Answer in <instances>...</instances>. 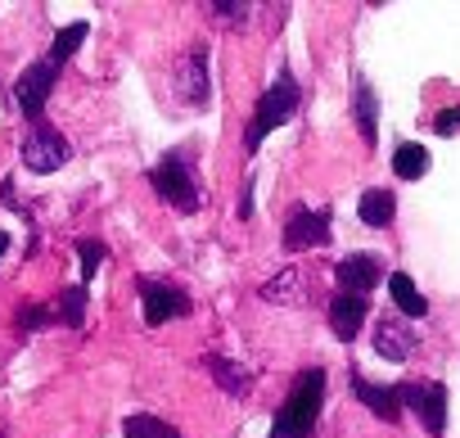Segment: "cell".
<instances>
[{
	"label": "cell",
	"instance_id": "1",
	"mask_svg": "<svg viewBox=\"0 0 460 438\" xmlns=\"http://www.w3.org/2000/svg\"><path fill=\"white\" fill-rule=\"evenodd\" d=\"M321 402H325V371L321 366L298 371V380L289 384L285 402L276 407L271 438H312L316 420H321Z\"/></svg>",
	"mask_w": 460,
	"mask_h": 438
},
{
	"label": "cell",
	"instance_id": "2",
	"mask_svg": "<svg viewBox=\"0 0 460 438\" xmlns=\"http://www.w3.org/2000/svg\"><path fill=\"white\" fill-rule=\"evenodd\" d=\"M298 104H303V86H298V77H294L289 68H285V73H276V82L258 95L253 122H249V131H244V149H249V154H258V149H262V140L298 113Z\"/></svg>",
	"mask_w": 460,
	"mask_h": 438
},
{
	"label": "cell",
	"instance_id": "3",
	"mask_svg": "<svg viewBox=\"0 0 460 438\" xmlns=\"http://www.w3.org/2000/svg\"><path fill=\"white\" fill-rule=\"evenodd\" d=\"M149 185H154V194L163 199V203H172L176 212H199V199H203V190H199V176H194V167H190V154H163L154 167H149Z\"/></svg>",
	"mask_w": 460,
	"mask_h": 438
},
{
	"label": "cell",
	"instance_id": "4",
	"mask_svg": "<svg viewBox=\"0 0 460 438\" xmlns=\"http://www.w3.org/2000/svg\"><path fill=\"white\" fill-rule=\"evenodd\" d=\"M19 158H23V167H28V172H37V176H50V172H59V167L73 158V145H68V136H64L59 127H50V122H37V127L23 136V149H19Z\"/></svg>",
	"mask_w": 460,
	"mask_h": 438
},
{
	"label": "cell",
	"instance_id": "5",
	"mask_svg": "<svg viewBox=\"0 0 460 438\" xmlns=\"http://www.w3.org/2000/svg\"><path fill=\"white\" fill-rule=\"evenodd\" d=\"M280 245L289 254H303V249H316V245H330V208H312V203H294L285 227H280Z\"/></svg>",
	"mask_w": 460,
	"mask_h": 438
},
{
	"label": "cell",
	"instance_id": "6",
	"mask_svg": "<svg viewBox=\"0 0 460 438\" xmlns=\"http://www.w3.org/2000/svg\"><path fill=\"white\" fill-rule=\"evenodd\" d=\"M59 64H50V59H37L32 68H23V77L14 82V104H19V113L37 127V122H46V100H50V91H55V82H59Z\"/></svg>",
	"mask_w": 460,
	"mask_h": 438
},
{
	"label": "cell",
	"instance_id": "7",
	"mask_svg": "<svg viewBox=\"0 0 460 438\" xmlns=\"http://www.w3.org/2000/svg\"><path fill=\"white\" fill-rule=\"evenodd\" d=\"M402 407L420 416L429 438L447 434V384H438V380H406L402 384Z\"/></svg>",
	"mask_w": 460,
	"mask_h": 438
},
{
	"label": "cell",
	"instance_id": "8",
	"mask_svg": "<svg viewBox=\"0 0 460 438\" xmlns=\"http://www.w3.org/2000/svg\"><path fill=\"white\" fill-rule=\"evenodd\" d=\"M140 303H145V326H167L176 317H190V294L167 285V281H154V276H140Z\"/></svg>",
	"mask_w": 460,
	"mask_h": 438
},
{
	"label": "cell",
	"instance_id": "9",
	"mask_svg": "<svg viewBox=\"0 0 460 438\" xmlns=\"http://www.w3.org/2000/svg\"><path fill=\"white\" fill-rule=\"evenodd\" d=\"M384 276H388V272H384V263H379L375 254H348V258L334 267L339 290H343V294H361V299H370V290H375Z\"/></svg>",
	"mask_w": 460,
	"mask_h": 438
},
{
	"label": "cell",
	"instance_id": "10",
	"mask_svg": "<svg viewBox=\"0 0 460 438\" xmlns=\"http://www.w3.org/2000/svg\"><path fill=\"white\" fill-rule=\"evenodd\" d=\"M415 348H420V335H415V326H411L406 317H384V321L375 326V353H379L384 362L402 366Z\"/></svg>",
	"mask_w": 460,
	"mask_h": 438
},
{
	"label": "cell",
	"instance_id": "11",
	"mask_svg": "<svg viewBox=\"0 0 460 438\" xmlns=\"http://www.w3.org/2000/svg\"><path fill=\"white\" fill-rule=\"evenodd\" d=\"M176 95H185L190 109H208L212 86H208V55H203V46H194L181 59V68H176Z\"/></svg>",
	"mask_w": 460,
	"mask_h": 438
},
{
	"label": "cell",
	"instance_id": "12",
	"mask_svg": "<svg viewBox=\"0 0 460 438\" xmlns=\"http://www.w3.org/2000/svg\"><path fill=\"white\" fill-rule=\"evenodd\" d=\"M366 312H370V299L339 290V294L330 299V330H334V339H339V344H352V339L366 330Z\"/></svg>",
	"mask_w": 460,
	"mask_h": 438
},
{
	"label": "cell",
	"instance_id": "13",
	"mask_svg": "<svg viewBox=\"0 0 460 438\" xmlns=\"http://www.w3.org/2000/svg\"><path fill=\"white\" fill-rule=\"evenodd\" d=\"M352 398L361 402V407H370L379 420H397L406 407H402V384H375V380H366V375H357L352 371Z\"/></svg>",
	"mask_w": 460,
	"mask_h": 438
},
{
	"label": "cell",
	"instance_id": "14",
	"mask_svg": "<svg viewBox=\"0 0 460 438\" xmlns=\"http://www.w3.org/2000/svg\"><path fill=\"white\" fill-rule=\"evenodd\" d=\"M352 122L361 131V145L375 149V140H379V95L370 91V82L361 73H352Z\"/></svg>",
	"mask_w": 460,
	"mask_h": 438
},
{
	"label": "cell",
	"instance_id": "15",
	"mask_svg": "<svg viewBox=\"0 0 460 438\" xmlns=\"http://www.w3.org/2000/svg\"><path fill=\"white\" fill-rule=\"evenodd\" d=\"M203 371H208L230 398H249V389H253V380H258L249 366L230 362V357H221V353H208V357H203Z\"/></svg>",
	"mask_w": 460,
	"mask_h": 438
},
{
	"label": "cell",
	"instance_id": "16",
	"mask_svg": "<svg viewBox=\"0 0 460 438\" xmlns=\"http://www.w3.org/2000/svg\"><path fill=\"white\" fill-rule=\"evenodd\" d=\"M388 294H393V308H397L406 321H420V317H429V299L415 290V281H411L406 272H393V276H388Z\"/></svg>",
	"mask_w": 460,
	"mask_h": 438
},
{
	"label": "cell",
	"instance_id": "17",
	"mask_svg": "<svg viewBox=\"0 0 460 438\" xmlns=\"http://www.w3.org/2000/svg\"><path fill=\"white\" fill-rule=\"evenodd\" d=\"M357 217H361L370 231L393 227V217H397V199H393V190H366L361 203H357Z\"/></svg>",
	"mask_w": 460,
	"mask_h": 438
},
{
	"label": "cell",
	"instance_id": "18",
	"mask_svg": "<svg viewBox=\"0 0 460 438\" xmlns=\"http://www.w3.org/2000/svg\"><path fill=\"white\" fill-rule=\"evenodd\" d=\"M262 299H267V303H303V299H307L303 272H298V267H285V272H276V276L262 285Z\"/></svg>",
	"mask_w": 460,
	"mask_h": 438
},
{
	"label": "cell",
	"instance_id": "19",
	"mask_svg": "<svg viewBox=\"0 0 460 438\" xmlns=\"http://www.w3.org/2000/svg\"><path fill=\"white\" fill-rule=\"evenodd\" d=\"M393 172H397L402 181H420V176L429 172V149H424L420 140H402V145L393 149Z\"/></svg>",
	"mask_w": 460,
	"mask_h": 438
},
{
	"label": "cell",
	"instance_id": "20",
	"mask_svg": "<svg viewBox=\"0 0 460 438\" xmlns=\"http://www.w3.org/2000/svg\"><path fill=\"white\" fill-rule=\"evenodd\" d=\"M86 32H91V23H68V28H59V32H55V46H50V55H46V59L64 68V64H68V59L82 50Z\"/></svg>",
	"mask_w": 460,
	"mask_h": 438
},
{
	"label": "cell",
	"instance_id": "21",
	"mask_svg": "<svg viewBox=\"0 0 460 438\" xmlns=\"http://www.w3.org/2000/svg\"><path fill=\"white\" fill-rule=\"evenodd\" d=\"M86 285H73V290H64L59 294V303H55V312H59V326H68V330H82L86 326Z\"/></svg>",
	"mask_w": 460,
	"mask_h": 438
},
{
	"label": "cell",
	"instance_id": "22",
	"mask_svg": "<svg viewBox=\"0 0 460 438\" xmlns=\"http://www.w3.org/2000/svg\"><path fill=\"white\" fill-rule=\"evenodd\" d=\"M122 438H181L167 420H158V416H149V411H136V416H127L122 420Z\"/></svg>",
	"mask_w": 460,
	"mask_h": 438
},
{
	"label": "cell",
	"instance_id": "23",
	"mask_svg": "<svg viewBox=\"0 0 460 438\" xmlns=\"http://www.w3.org/2000/svg\"><path fill=\"white\" fill-rule=\"evenodd\" d=\"M14 321H19V330H23V335H32V330H46V326H59V312H55L50 303H23Z\"/></svg>",
	"mask_w": 460,
	"mask_h": 438
},
{
	"label": "cell",
	"instance_id": "24",
	"mask_svg": "<svg viewBox=\"0 0 460 438\" xmlns=\"http://www.w3.org/2000/svg\"><path fill=\"white\" fill-rule=\"evenodd\" d=\"M77 258H82V285H91L100 263L109 258V249H104V240H77Z\"/></svg>",
	"mask_w": 460,
	"mask_h": 438
},
{
	"label": "cell",
	"instance_id": "25",
	"mask_svg": "<svg viewBox=\"0 0 460 438\" xmlns=\"http://www.w3.org/2000/svg\"><path fill=\"white\" fill-rule=\"evenodd\" d=\"M433 131H438V136H460V104L442 109V113L433 118Z\"/></svg>",
	"mask_w": 460,
	"mask_h": 438
},
{
	"label": "cell",
	"instance_id": "26",
	"mask_svg": "<svg viewBox=\"0 0 460 438\" xmlns=\"http://www.w3.org/2000/svg\"><path fill=\"white\" fill-rule=\"evenodd\" d=\"M212 19H249V5H212Z\"/></svg>",
	"mask_w": 460,
	"mask_h": 438
},
{
	"label": "cell",
	"instance_id": "27",
	"mask_svg": "<svg viewBox=\"0 0 460 438\" xmlns=\"http://www.w3.org/2000/svg\"><path fill=\"white\" fill-rule=\"evenodd\" d=\"M5 254H10V236H5V231H0V258H5Z\"/></svg>",
	"mask_w": 460,
	"mask_h": 438
}]
</instances>
